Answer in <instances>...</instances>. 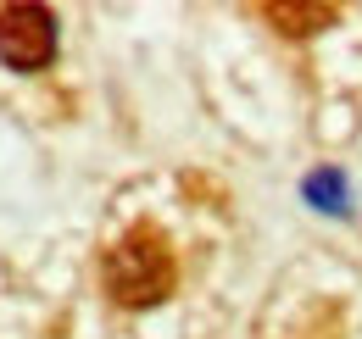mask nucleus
<instances>
[{
	"label": "nucleus",
	"instance_id": "obj_1",
	"mask_svg": "<svg viewBox=\"0 0 362 339\" xmlns=\"http://www.w3.org/2000/svg\"><path fill=\"white\" fill-rule=\"evenodd\" d=\"M106 295L117 300V306H156V300L173 295V284H179V261H173V245H168V234L162 228H151V222H139L129 228L112 251H106Z\"/></svg>",
	"mask_w": 362,
	"mask_h": 339
},
{
	"label": "nucleus",
	"instance_id": "obj_2",
	"mask_svg": "<svg viewBox=\"0 0 362 339\" xmlns=\"http://www.w3.org/2000/svg\"><path fill=\"white\" fill-rule=\"evenodd\" d=\"M0 61L17 73H40L56 61V17L45 6H0Z\"/></svg>",
	"mask_w": 362,
	"mask_h": 339
},
{
	"label": "nucleus",
	"instance_id": "obj_3",
	"mask_svg": "<svg viewBox=\"0 0 362 339\" xmlns=\"http://www.w3.org/2000/svg\"><path fill=\"white\" fill-rule=\"evenodd\" d=\"M257 17H268L279 34H317V28H334L340 23V6H329V0H313V6H257Z\"/></svg>",
	"mask_w": 362,
	"mask_h": 339
},
{
	"label": "nucleus",
	"instance_id": "obj_4",
	"mask_svg": "<svg viewBox=\"0 0 362 339\" xmlns=\"http://www.w3.org/2000/svg\"><path fill=\"white\" fill-rule=\"evenodd\" d=\"M307 201H313L317 212L346 217V212H351V184H346V172H334V167L307 172Z\"/></svg>",
	"mask_w": 362,
	"mask_h": 339
}]
</instances>
